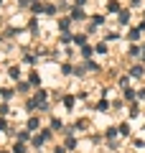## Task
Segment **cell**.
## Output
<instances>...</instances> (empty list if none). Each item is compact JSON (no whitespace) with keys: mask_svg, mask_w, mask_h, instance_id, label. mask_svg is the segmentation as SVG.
Masks as SVG:
<instances>
[{"mask_svg":"<svg viewBox=\"0 0 145 153\" xmlns=\"http://www.w3.org/2000/svg\"><path fill=\"white\" fill-rule=\"evenodd\" d=\"M140 33H143L140 28H132V31H130V38H132V41H138V38H140Z\"/></svg>","mask_w":145,"mask_h":153,"instance_id":"obj_10","label":"cell"},{"mask_svg":"<svg viewBox=\"0 0 145 153\" xmlns=\"http://www.w3.org/2000/svg\"><path fill=\"white\" fill-rule=\"evenodd\" d=\"M18 74H21V69H18V66H10V76L13 79H18Z\"/></svg>","mask_w":145,"mask_h":153,"instance_id":"obj_18","label":"cell"},{"mask_svg":"<svg viewBox=\"0 0 145 153\" xmlns=\"http://www.w3.org/2000/svg\"><path fill=\"white\" fill-rule=\"evenodd\" d=\"M66 148H76V140H74V138H66Z\"/></svg>","mask_w":145,"mask_h":153,"instance_id":"obj_25","label":"cell"},{"mask_svg":"<svg viewBox=\"0 0 145 153\" xmlns=\"http://www.w3.org/2000/svg\"><path fill=\"white\" fill-rule=\"evenodd\" d=\"M0 94H3V100H10V94H13V89H0Z\"/></svg>","mask_w":145,"mask_h":153,"instance_id":"obj_17","label":"cell"},{"mask_svg":"<svg viewBox=\"0 0 145 153\" xmlns=\"http://www.w3.org/2000/svg\"><path fill=\"white\" fill-rule=\"evenodd\" d=\"M117 21L122 23V26H127V23H130V10H120V16H117Z\"/></svg>","mask_w":145,"mask_h":153,"instance_id":"obj_4","label":"cell"},{"mask_svg":"<svg viewBox=\"0 0 145 153\" xmlns=\"http://www.w3.org/2000/svg\"><path fill=\"white\" fill-rule=\"evenodd\" d=\"M87 18V13L81 10V8H74V10H71V21H84Z\"/></svg>","mask_w":145,"mask_h":153,"instance_id":"obj_3","label":"cell"},{"mask_svg":"<svg viewBox=\"0 0 145 153\" xmlns=\"http://www.w3.org/2000/svg\"><path fill=\"white\" fill-rule=\"evenodd\" d=\"M51 128H54V130H61V120H56V117H54V120H51Z\"/></svg>","mask_w":145,"mask_h":153,"instance_id":"obj_21","label":"cell"},{"mask_svg":"<svg viewBox=\"0 0 145 153\" xmlns=\"http://www.w3.org/2000/svg\"><path fill=\"white\" fill-rule=\"evenodd\" d=\"M46 97H48L46 89H38V92H36V102H46Z\"/></svg>","mask_w":145,"mask_h":153,"instance_id":"obj_6","label":"cell"},{"mask_svg":"<svg viewBox=\"0 0 145 153\" xmlns=\"http://www.w3.org/2000/svg\"><path fill=\"white\" fill-rule=\"evenodd\" d=\"M107 8H109V10H112V13H120V5H117V3H115V0H112V3H109Z\"/></svg>","mask_w":145,"mask_h":153,"instance_id":"obj_20","label":"cell"},{"mask_svg":"<svg viewBox=\"0 0 145 153\" xmlns=\"http://www.w3.org/2000/svg\"><path fill=\"white\" fill-rule=\"evenodd\" d=\"M28 138H31V135H28V130H23V133H21V135H18V140H21V143H26V140H28Z\"/></svg>","mask_w":145,"mask_h":153,"instance_id":"obj_22","label":"cell"},{"mask_svg":"<svg viewBox=\"0 0 145 153\" xmlns=\"http://www.w3.org/2000/svg\"><path fill=\"white\" fill-rule=\"evenodd\" d=\"M125 100H127V102H135L138 97H135V92H132V89H127V87H125Z\"/></svg>","mask_w":145,"mask_h":153,"instance_id":"obj_7","label":"cell"},{"mask_svg":"<svg viewBox=\"0 0 145 153\" xmlns=\"http://www.w3.org/2000/svg\"><path fill=\"white\" fill-rule=\"evenodd\" d=\"M5 128H8V123L3 120V117H0V130H5Z\"/></svg>","mask_w":145,"mask_h":153,"instance_id":"obj_26","label":"cell"},{"mask_svg":"<svg viewBox=\"0 0 145 153\" xmlns=\"http://www.w3.org/2000/svg\"><path fill=\"white\" fill-rule=\"evenodd\" d=\"M107 107H109L107 100H99V102H97V110H107Z\"/></svg>","mask_w":145,"mask_h":153,"instance_id":"obj_12","label":"cell"},{"mask_svg":"<svg viewBox=\"0 0 145 153\" xmlns=\"http://www.w3.org/2000/svg\"><path fill=\"white\" fill-rule=\"evenodd\" d=\"M130 76H138V79H143V76H145V69H143V64H135L132 69H130Z\"/></svg>","mask_w":145,"mask_h":153,"instance_id":"obj_2","label":"cell"},{"mask_svg":"<svg viewBox=\"0 0 145 153\" xmlns=\"http://www.w3.org/2000/svg\"><path fill=\"white\" fill-rule=\"evenodd\" d=\"M89 56H92V49H89V46H84V49H81V59H89Z\"/></svg>","mask_w":145,"mask_h":153,"instance_id":"obj_15","label":"cell"},{"mask_svg":"<svg viewBox=\"0 0 145 153\" xmlns=\"http://www.w3.org/2000/svg\"><path fill=\"white\" fill-rule=\"evenodd\" d=\"M94 51H97V54H102V56H104V54H107V44H97V49H94Z\"/></svg>","mask_w":145,"mask_h":153,"instance_id":"obj_9","label":"cell"},{"mask_svg":"<svg viewBox=\"0 0 145 153\" xmlns=\"http://www.w3.org/2000/svg\"><path fill=\"white\" fill-rule=\"evenodd\" d=\"M13 153H26V146L18 140V143H16V148H13Z\"/></svg>","mask_w":145,"mask_h":153,"instance_id":"obj_11","label":"cell"},{"mask_svg":"<svg viewBox=\"0 0 145 153\" xmlns=\"http://www.w3.org/2000/svg\"><path fill=\"white\" fill-rule=\"evenodd\" d=\"M38 125H41L38 117H28V130H38Z\"/></svg>","mask_w":145,"mask_h":153,"instance_id":"obj_5","label":"cell"},{"mask_svg":"<svg viewBox=\"0 0 145 153\" xmlns=\"http://www.w3.org/2000/svg\"><path fill=\"white\" fill-rule=\"evenodd\" d=\"M117 133H120V135H130V125H125V123H122V125L117 128Z\"/></svg>","mask_w":145,"mask_h":153,"instance_id":"obj_8","label":"cell"},{"mask_svg":"<svg viewBox=\"0 0 145 153\" xmlns=\"http://www.w3.org/2000/svg\"><path fill=\"white\" fill-rule=\"evenodd\" d=\"M43 13H48V16H54V13H56V5H43Z\"/></svg>","mask_w":145,"mask_h":153,"instance_id":"obj_13","label":"cell"},{"mask_svg":"<svg viewBox=\"0 0 145 153\" xmlns=\"http://www.w3.org/2000/svg\"><path fill=\"white\" fill-rule=\"evenodd\" d=\"M107 138H109V140H115V138H117V130H115V128H109V130H107Z\"/></svg>","mask_w":145,"mask_h":153,"instance_id":"obj_19","label":"cell"},{"mask_svg":"<svg viewBox=\"0 0 145 153\" xmlns=\"http://www.w3.org/2000/svg\"><path fill=\"white\" fill-rule=\"evenodd\" d=\"M33 13H43V5H41V3H33Z\"/></svg>","mask_w":145,"mask_h":153,"instance_id":"obj_23","label":"cell"},{"mask_svg":"<svg viewBox=\"0 0 145 153\" xmlns=\"http://www.w3.org/2000/svg\"><path fill=\"white\" fill-rule=\"evenodd\" d=\"M64 105H66V107H74V97H71V94H66V97H64Z\"/></svg>","mask_w":145,"mask_h":153,"instance_id":"obj_16","label":"cell"},{"mask_svg":"<svg viewBox=\"0 0 145 153\" xmlns=\"http://www.w3.org/2000/svg\"><path fill=\"white\" fill-rule=\"evenodd\" d=\"M0 3H3V0H0Z\"/></svg>","mask_w":145,"mask_h":153,"instance_id":"obj_27","label":"cell"},{"mask_svg":"<svg viewBox=\"0 0 145 153\" xmlns=\"http://www.w3.org/2000/svg\"><path fill=\"white\" fill-rule=\"evenodd\" d=\"M31 84H41V76H38V74H31Z\"/></svg>","mask_w":145,"mask_h":153,"instance_id":"obj_24","label":"cell"},{"mask_svg":"<svg viewBox=\"0 0 145 153\" xmlns=\"http://www.w3.org/2000/svg\"><path fill=\"white\" fill-rule=\"evenodd\" d=\"M48 138H51V130H48V128H43V130L38 133L36 138H33V146H43V143H46Z\"/></svg>","mask_w":145,"mask_h":153,"instance_id":"obj_1","label":"cell"},{"mask_svg":"<svg viewBox=\"0 0 145 153\" xmlns=\"http://www.w3.org/2000/svg\"><path fill=\"white\" fill-rule=\"evenodd\" d=\"M71 41H74V44H79V46H84V41H87V36H74V38H71Z\"/></svg>","mask_w":145,"mask_h":153,"instance_id":"obj_14","label":"cell"}]
</instances>
